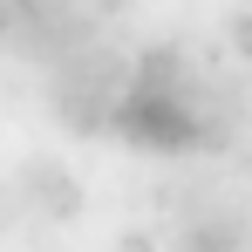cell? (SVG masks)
Segmentation results:
<instances>
[{
	"mask_svg": "<svg viewBox=\"0 0 252 252\" xmlns=\"http://www.w3.org/2000/svg\"><path fill=\"white\" fill-rule=\"evenodd\" d=\"M170 252H239V225L232 218H191Z\"/></svg>",
	"mask_w": 252,
	"mask_h": 252,
	"instance_id": "2",
	"label": "cell"
},
{
	"mask_svg": "<svg viewBox=\"0 0 252 252\" xmlns=\"http://www.w3.org/2000/svg\"><path fill=\"white\" fill-rule=\"evenodd\" d=\"M225 34H232V48L252 62V7H246V14H232V28H225Z\"/></svg>",
	"mask_w": 252,
	"mask_h": 252,
	"instance_id": "3",
	"label": "cell"
},
{
	"mask_svg": "<svg viewBox=\"0 0 252 252\" xmlns=\"http://www.w3.org/2000/svg\"><path fill=\"white\" fill-rule=\"evenodd\" d=\"M116 252H157V239H150V232H123V239H116Z\"/></svg>",
	"mask_w": 252,
	"mask_h": 252,
	"instance_id": "4",
	"label": "cell"
},
{
	"mask_svg": "<svg viewBox=\"0 0 252 252\" xmlns=\"http://www.w3.org/2000/svg\"><path fill=\"white\" fill-rule=\"evenodd\" d=\"M14 191H21V198H34L48 218H75V211H82V184L55 164V157H28V164L14 170Z\"/></svg>",
	"mask_w": 252,
	"mask_h": 252,
	"instance_id": "1",
	"label": "cell"
}]
</instances>
